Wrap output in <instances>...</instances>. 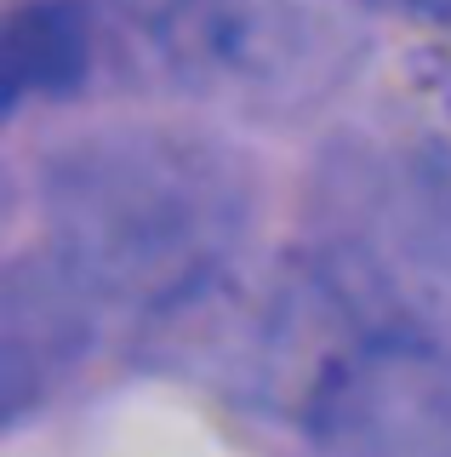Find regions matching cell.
I'll use <instances>...</instances> for the list:
<instances>
[{"instance_id": "7a4b0ae2", "label": "cell", "mask_w": 451, "mask_h": 457, "mask_svg": "<svg viewBox=\"0 0 451 457\" xmlns=\"http://www.w3.org/2000/svg\"><path fill=\"white\" fill-rule=\"evenodd\" d=\"M315 286L355 332L451 349V161L440 149H348L320 189Z\"/></svg>"}, {"instance_id": "6da1fadb", "label": "cell", "mask_w": 451, "mask_h": 457, "mask_svg": "<svg viewBox=\"0 0 451 457\" xmlns=\"http://www.w3.org/2000/svg\"><path fill=\"white\" fill-rule=\"evenodd\" d=\"M46 252L103 326H166L229 275L251 223L246 166L206 132L109 126L40 178Z\"/></svg>"}, {"instance_id": "8992f818", "label": "cell", "mask_w": 451, "mask_h": 457, "mask_svg": "<svg viewBox=\"0 0 451 457\" xmlns=\"http://www.w3.org/2000/svg\"><path fill=\"white\" fill-rule=\"evenodd\" d=\"M97 23L80 0H29L6 29V92L12 104L29 92H75L92 69Z\"/></svg>"}, {"instance_id": "277c9868", "label": "cell", "mask_w": 451, "mask_h": 457, "mask_svg": "<svg viewBox=\"0 0 451 457\" xmlns=\"http://www.w3.org/2000/svg\"><path fill=\"white\" fill-rule=\"evenodd\" d=\"M303 457H451V349L417 332H348L298 400Z\"/></svg>"}, {"instance_id": "3957f363", "label": "cell", "mask_w": 451, "mask_h": 457, "mask_svg": "<svg viewBox=\"0 0 451 457\" xmlns=\"http://www.w3.org/2000/svg\"><path fill=\"white\" fill-rule=\"evenodd\" d=\"M115 46L206 104H326L365 57L348 0H115Z\"/></svg>"}, {"instance_id": "5b68a950", "label": "cell", "mask_w": 451, "mask_h": 457, "mask_svg": "<svg viewBox=\"0 0 451 457\" xmlns=\"http://www.w3.org/2000/svg\"><path fill=\"white\" fill-rule=\"evenodd\" d=\"M103 320L69 286V275L46 252H29L6 269V418L18 423L35 400H46L58 383L86 361Z\"/></svg>"}]
</instances>
